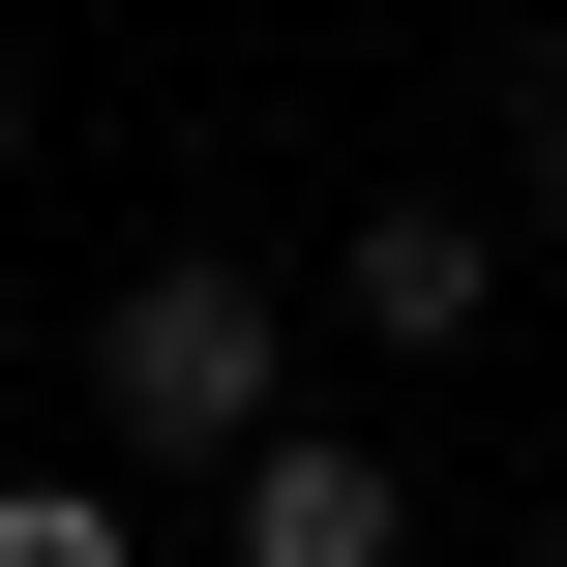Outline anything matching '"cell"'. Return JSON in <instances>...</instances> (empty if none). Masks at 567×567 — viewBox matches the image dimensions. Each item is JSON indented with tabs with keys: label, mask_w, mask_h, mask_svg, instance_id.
<instances>
[{
	"label": "cell",
	"mask_w": 567,
	"mask_h": 567,
	"mask_svg": "<svg viewBox=\"0 0 567 567\" xmlns=\"http://www.w3.org/2000/svg\"><path fill=\"white\" fill-rule=\"evenodd\" d=\"M90 419H120V449H209V478H239V449L299 419V299H269L239 239H150V269L90 299Z\"/></svg>",
	"instance_id": "cell-1"
},
{
	"label": "cell",
	"mask_w": 567,
	"mask_h": 567,
	"mask_svg": "<svg viewBox=\"0 0 567 567\" xmlns=\"http://www.w3.org/2000/svg\"><path fill=\"white\" fill-rule=\"evenodd\" d=\"M329 299H359L389 359H478V329H508V209H449V179H389V209L329 239Z\"/></svg>",
	"instance_id": "cell-3"
},
{
	"label": "cell",
	"mask_w": 567,
	"mask_h": 567,
	"mask_svg": "<svg viewBox=\"0 0 567 567\" xmlns=\"http://www.w3.org/2000/svg\"><path fill=\"white\" fill-rule=\"evenodd\" d=\"M0 567H150V508L120 478H0Z\"/></svg>",
	"instance_id": "cell-4"
},
{
	"label": "cell",
	"mask_w": 567,
	"mask_h": 567,
	"mask_svg": "<svg viewBox=\"0 0 567 567\" xmlns=\"http://www.w3.org/2000/svg\"><path fill=\"white\" fill-rule=\"evenodd\" d=\"M209 538L239 567H419V449H389V419H269Z\"/></svg>",
	"instance_id": "cell-2"
},
{
	"label": "cell",
	"mask_w": 567,
	"mask_h": 567,
	"mask_svg": "<svg viewBox=\"0 0 567 567\" xmlns=\"http://www.w3.org/2000/svg\"><path fill=\"white\" fill-rule=\"evenodd\" d=\"M508 150H538V209H567V30H538V60H508Z\"/></svg>",
	"instance_id": "cell-5"
}]
</instances>
